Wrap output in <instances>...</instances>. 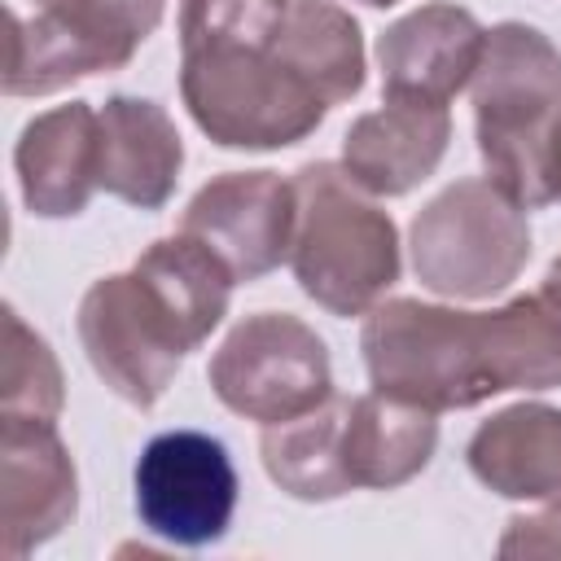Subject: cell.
Instances as JSON below:
<instances>
[{
  "label": "cell",
  "mask_w": 561,
  "mask_h": 561,
  "mask_svg": "<svg viewBox=\"0 0 561 561\" xmlns=\"http://www.w3.org/2000/svg\"><path fill=\"white\" fill-rule=\"evenodd\" d=\"M294 0H180V53L267 48Z\"/></svg>",
  "instance_id": "44dd1931"
},
{
  "label": "cell",
  "mask_w": 561,
  "mask_h": 561,
  "mask_svg": "<svg viewBox=\"0 0 561 561\" xmlns=\"http://www.w3.org/2000/svg\"><path fill=\"white\" fill-rule=\"evenodd\" d=\"M13 13V53L4 70L9 96H53L88 75L123 70L158 31L167 0H31Z\"/></svg>",
  "instance_id": "8992f818"
},
{
  "label": "cell",
  "mask_w": 561,
  "mask_h": 561,
  "mask_svg": "<svg viewBox=\"0 0 561 561\" xmlns=\"http://www.w3.org/2000/svg\"><path fill=\"white\" fill-rule=\"evenodd\" d=\"M294 219V180H285L280 171H224L188 197L180 232L210 245L228 263L237 285H250L289 263Z\"/></svg>",
  "instance_id": "30bf717a"
},
{
  "label": "cell",
  "mask_w": 561,
  "mask_h": 561,
  "mask_svg": "<svg viewBox=\"0 0 561 561\" xmlns=\"http://www.w3.org/2000/svg\"><path fill=\"white\" fill-rule=\"evenodd\" d=\"M373 390L425 408L465 412L508 390L561 386V316L539 294L491 311L421 298H381L359 329Z\"/></svg>",
  "instance_id": "6da1fadb"
},
{
  "label": "cell",
  "mask_w": 561,
  "mask_h": 561,
  "mask_svg": "<svg viewBox=\"0 0 561 561\" xmlns=\"http://www.w3.org/2000/svg\"><path fill=\"white\" fill-rule=\"evenodd\" d=\"M101 193L158 210L171 202L184 167V140L171 114L149 96H110L101 110Z\"/></svg>",
  "instance_id": "9a60e30c"
},
{
  "label": "cell",
  "mask_w": 561,
  "mask_h": 561,
  "mask_svg": "<svg viewBox=\"0 0 561 561\" xmlns=\"http://www.w3.org/2000/svg\"><path fill=\"white\" fill-rule=\"evenodd\" d=\"M539 298L561 316V254L548 263V272H543V285H539Z\"/></svg>",
  "instance_id": "cb8c5ba5"
},
{
  "label": "cell",
  "mask_w": 561,
  "mask_h": 561,
  "mask_svg": "<svg viewBox=\"0 0 561 561\" xmlns=\"http://www.w3.org/2000/svg\"><path fill=\"white\" fill-rule=\"evenodd\" d=\"M495 552L500 557H561V504H543L535 513H513Z\"/></svg>",
  "instance_id": "7402d4cb"
},
{
  "label": "cell",
  "mask_w": 561,
  "mask_h": 561,
  "mask_svg": "<svg viewBox=\"0 0 561 561\" xmlns=\"http://www.w3.org/2000/svg\"><path fill=\"white\" fill-rule=\"evenodd\" d=\"M408 250L430 294L478 302L504 294L530 263V219L486 175H469L416 210Z\"/></svg>",
  "instance_id": "5b68a950"
},
{
  "label": "cell",
  "mask_w": 561,
  "mask_h": 561,
  "mask_svg": "<svg viewBox=\"0 0 561 561\" xmlns=\"http://www.w3.org/2000/svg\"><path fill=\"white\" fill-rule=\"evenodd\" d=\"M276 53L316 88L329 110L364 88L359 22L333 0H294L276 35Z\"/></svg>",
  "instance_id": "d6986e66"
},
{
  "label": "cell",
  "mask_w": 561,
  "mask_h": 561,
  "mask_svg": "<svg viewBox=\"0 0 561 561\" xmlns=\"http://www.w3.org/2000/svg\"><path fill=\"white\" fill-rule=\"evenodd\" d=\"M447 140H451L447 105L381 96V110H368L346 127L342 167L373 197H403L438 171Z\"/></svg>",
  "instance_id": "5bb4252c"
},
{
  "label": "cell",
  "mask_w": 561,
  "mask_h": 561,
  "mask_svg": "<svg viewBox=\"0 0 561 561\" xmlns=\"http://www.w3.org/2000/svg\"><path fill=\"white\" fill-rule=\"evenodd\" d=\"M75 329L92 373L140 412H149L171 390L184 355L197 351V337L180 311L136 267L92 280Z\"/></svg>",
  "instance_id": "52a82bcc"
},
{
  "label": "cell",
  "mask_w": 561,
  "mask_h": 561,
  "mask_svg": "<svg viewBox=\"0 0 561 561\" xmlns=\"http://www.w3.org/2000/svg\"><path fill=\"white\" fill-rule=\"evenodd\" d=\"M180 96L210 145L245 153L289 149L329 114L316 88L276 53V44L180 53Z\"/></svg>",
  "instance_id": "277c9868"
},
{
  "label": "cell",
  "mask_w": 561,
  "mask_h": 561,
  "mask_svg": "<svg viewBox=\"0 0 561 561\" xmlns=\"http://www.w3.org/2000/svg\"><path fill=\"white\" fill-rule=\"evenodd\" d=\"M469 473L504 495L526 504H561V408L552 403H513L482 421L465 447Z\"/></svg>",
  "instance_id": "2e32d148"
},
{
  "label": "cell",
  "mask_w": 561,
  "mask_h": 561,
  "mask_svg": "<svg viewBox=\"0 0 561 561\" xmlns=\"http://www.w3.org/2000/svg\"><path fill=\"white\" fill-rule=\"evenodd\" d=\"M482 44H486V26L465 4L430 0L403 13L377 39L381 96L447 105L456 92L469 88Z\"/></svg>",
  "instance_id": "7c38bea8"
},
{
  "label": "cell",
  "mask_w": 561,
  "mask_h": 561,
  "mask_svg": "<svg viewBox=\"0 0 561 561\" xmlns=\"http://www.w3.org/2000/svg\"><path fill=\"white\" fill-rule=\"evenodd\" d=\"M473 92V131L486 180L522 210L552 206L543 149L561 105V53L530 22H500L486 31Z\"/></svg>",
  "instance_id": "3957f363"
},
{
  "label": "cell",
  "mask_w": 561,
  "mask_h": 561,
  "mask_svg": "<svg viewBox=\"0 0 561 561\" xmlns=\"http://www.w3.org/2000/svg\"><path fill=\"white\" fill-rule=\"evenodd\" d=\"M359 4H368V9H390V4H399V0H359Z\"/></svg>",
  "instance_id": "d4e9b609"
},
{
  "label": "cell",
  "mask_w": 561,
  "mask_h": 561,
  "mask_svg": "<svg viewBox=\"0 0 561 561\" xmlns=\"http://www.w3.org/2000/svg\"><path fill=\"white\" fill-rule=\"evenodd\" d=\"M13 171L35 219L83 215L92 193H101V114L88 101L35 114L13 145Z\"/></svg>",
  "instance_id": "4fadbf2b"
},
{
  "label": "cell",
  "mask_w": 561,
  "mask_h": 561,
  "mask_svg": "<svg viewBox=\"0 0 561 561\" xmlns=\"http://www.w3.org/2000/svg\"><path fill=\"white\" fill-rule=\"evenodd\" d=\"M543 175H548V193H552V202H561V105H557V114H552V127H548Z\"/></svg>",
  "instance_id": "603a6c76"
},
{
  "label": "cell",
  "mask_w": 561,
  "mask_h": 561,
  "mask_svg": "<svg viewBox=\"0 0 561 561\" xmlns=\"http://www.w3.org/2000/svg\"><path fill=\"white\" fill-rule=\"evenodd\" d=\"M206 381L228 412L280 425L333 394V364L324 337L307 320L289 311H259L228 329L210 355Z\"/></svg>",
  "instance_id": "ba28073f"
},
{
  "label": "cell",
  "mask_w": 561,
  "mask_h": 561,
  "mask_svg": "<svg viewBox=\"0 0 561 561\" xmlns=\"http://www.w3.org/2000/svg\"><path fill=\"white\" fill-rule=\"evenodd\" d=\"M79 473L57 421L0 416V552L26 557L70 526Z\"/></svg>",
  "instance_id": "8fae6325"
},
{
  "label": "cell",
  "mask_w": 561,
  "mask_h": 561,
  "mask_svg": "<svg viewBox=\"0 0 561 561\" xmlns=\"http://www.w3.org/2000/svg\"><path fill=\"white\" fill-rule=\"evenodd\" d=\"M346 399L351 394H329L320 408L280 421V425H263L259 438V456L267 478L307 504H329L351 495V478H346V460H342V421H346Z\"/></svg>",
  "instance_id": "ac0fdd59"
},
{
  "label": "cell",
  "mask_w": 561,
  "mask_h": 561,
  "mask_svg": "<svg viewBox=\"0 0 561 561\" xmlns=\"http://www.w3.org/2000/svg\"><path fill=\"white\" fill-rule=\"evenodd\" d=\"M136 517L171 548H210L228 535L237 513V465L215 434L167 430L153 434L131 469Z\"/></svg>",
  "instance_id": "9c48e42d"
},
{
  "label": "cell",
  "mask_w": 561,
  "mask_h": 561,
  "mask_svg": "<svg viewBox=\"0 0 561 561\" xmlns=\"http://www.w3.org/2000/svg\"><path fill=\"white\" fill-rule=\"evenodd\" d=\"M66 403V381L53 346L4 307V368H0V416L57 421Z\"/></svg>",
  "instance_id": "ffe728a7"
},
{
  "label": "cell",
  "mask_w": 561,
  "mask_h": 561,
  "mask_svg": "<svg viewBox=\"0 0 561 561\" xmlns=\"http://www.w3.org/2000/svg\"><path fill=\"white\" fill-rule=\"evenodd\" d=\"M298 219L289 241V267L298 289L329 316H368L399 280V228L359 188L342 162H307L294 171Z\"/></svg>",
  "instance_id": "7a4b0ae2"
},
{
  "label": "cell",
  "mask_w": 561,
  "mask_h": 561,
  "mask_svg": "<svg viewBox=\"0 0 561 561\" xmlns=\"http://www.w3.org/2000/svg\"><path fill=\"white\" fill-rule=\"evenodd\" d=\"M438 447V412L399 403L381 390L351 394L342 421V460L355 491H394L412 482Z\"/></svg>",
  "instance_id": "e0dca14e"
}]
</instances>
